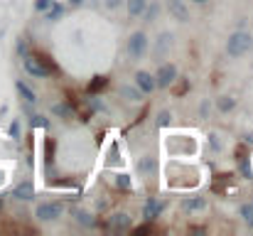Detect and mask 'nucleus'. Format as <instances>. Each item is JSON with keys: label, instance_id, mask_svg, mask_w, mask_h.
<instances>
[{"label": "nucleus", "instance_id": "f257e3e1", "mask_svg": "<svg viewBox=\"0 0 253 236\" xmlns=\"http://www.w3.org/2000/svg\"><path fill=\"white\" fill-rule=\"evenodd\" d=\"M251 47H253L251 32H244V30H236V32L229 37V42H226V52H229V57H244Z\"/></svg>", "mask_w": 253, "mask_h": 236}, {"label": "nucleus", "instance_id": "f03ea898", "mask_svg": "<svg viewBox=\"0 0 253 236\" xmlns=\"http://www.w3.org/2000/svg\"><path fill=\"white\" fill-rule=\"evenodd\" d=\"M35 217L40 222H57L62 217V204L59 202H42L35 212Z\"/></svg>", "mask_w": 253, "mask_h": 236}, {"label": "nucleus", "instance_id": "7ed1b4c3", "mask_svg": "<svg viewBox=\"0 0 253 236\" xmlns=\"http://www.w3.org/2000/svg\"><path fill=\"white\" fill-rule=\"evenodd\" d=\"M148 49V35L145 32H133L130 40H128V54L133 59H140Z\"/></svg>", "mask_w": 253, "mask_h": 236}, {"label": "nucleus", "instance_id": "20e7f679", "mask_svg": "<svg viewBox=\"0 0 253 236\" xmlns=\"http://www.w3.org/2000/svg\"><path fill=\"white\" fill-rule=\"evenodd\" d=\"M25 72H27V74H32L35 79H47L49 74H52V69H49V67H44V64H42V59H40V57H32V54H30V57H25Z\"/></svg>", "mask_w": 253, "mask_h": 236}, {"label": "nucleus", "instance_id": "39448f33", "mask_svg": "<svg viewBox=\"0 0 253 236\" xmlns=\"http://www.w3.org/2000/svg\"><path fill=\"white\" fill-rule=\"evenodd\" d=\"M174 81H177V67L174 64H163L158 69V74H155V86L158 89H168Z\"/></svg>", "mask_w": 253, "mask_h": 236}, {"label": "nucleus", "instance_id": "423d86ee", "mask_svg": "<svg viewBox=\"0 0 253 236\" xmlns=\"http://www.w3.org/2000/svg\"><path fill=\"white\" fill-rule=\"evenodd\" d=\"M108 229L111 232H128V229H133V219L126 212H116L108 219Z\"/></svg>", "mask_w": 253, "mask_h": 236}, {"label": "nucleus", "instance_id": "0eeeda50", "mask_svg": "<svg viewBox=\"0 0 253 236\" xmlns=\"http://www.w3.org/2000/svg\"><path fill=\"white\" fill-rule=\"evenodd\" d=\"M165 5H168L169 15L174 20H179V22H187L189 20V10H187V5L182 0H165Z\"/></svg>", "mask_w": 253, "mask_h": 236}, {"label": "nucleus", "instance_id": "6e6552de", "mask_svg": "<svg viewBox=\"0 0 253 236\" xmlns=\"http://www.w3.org/2000/svg\"><path fill=\"white\" fill-rule=\"evenodd\" d=\"M160 214H163V202L155 199V197H150V199L143 204V219H145V222H153V219H158Z\"/></svg>", "mask_w": 253, "mask_h": 236}, {"label": "nucleus", "instance_id": "1a4fd4ad", "mask_svg": "<svg viewBox=\"0 0 253 236\" xmlns=\"http://www.w3.org/2000/svg\"><path fill=\"white\" fill-rule=\"evenodd\" d=\"M135 86L143 91V94H153L158 86H155V77L150 72H138L135 74Z\"/></svg>", "mask_w": 253, "mask_h": 236}, {"label": "nucleus", "instance_id": "9d476101", "mask_svg": "<svg viewBox=\"0 0 253 236\" xmlns=\"http://www.w3.org/2000/svg\"><path fill=\"white\" fill-rule=\"evenodd\" d=\"M12 197H17L20 202H30L32 197H35V185L30 182V180H25V182H20L15 189H12Z\"/></svg>", "mask_w": 253, "mask_h": 236}, {"label": "nucleus", "instance_id": "9b49d317", "mask_svg": "<svg viewBox=\"0 0 253 236\" xmlns=\"http://www.w3.org/2000/svg\"><path fill=\"white\" fill-rule=\"evenodd\" d=\"M118 94H121V96H123L126 101H133V103L143 98V91H140L138 86H128V84H123V86L118 89Z\"/></svg>", "mask_w": 253, "mask_h": 236}, {"label": "nucleus", "instance_id": "f8f14e48", "mask_svg": "<svg viewBox=\"0 0 253 236\" xmlns=\"http://www.w3.org/2000/svg\"><path fill=\"white\" fill-rule=\"evenodd\" d=\"M15 86H17V94L22 96V101H27V103H35V101H37L35 91H32V89H30V86H27L25 81H17Z\"/></svg>", "mask_w": 253, "mask_h": 236}, {"label": "nucleus", "instance_id": "ddd939ff", "mask_svg": "<svg viewBox=\"0 0 253 236\" xmlns=\"http://www.w3.org/2000/svg\"><path fill=\"white\" fill-rule=\"evenodd\" d=\"M126 5H128V12H130L133 17H138V15H143V10L148 7V0H126Z\"/></svg>", "mask_w": 253, "mask_h": 236}, {"label": "nucleus", "instance_id": "4468645a", "mask_svg": "<svg viewBox=\"0 0 253 236\" xmlns=\"http://www.w3.org/2000/svg\"><path fill=\"white\" fill-rule=\"evenodd\" d=\"M44 15H47V20H59L62 15H64V5H59V2H49V7L44 10Z\"/></svg>", "mask_w": 253, "mask_h": 236}, {"label": "nucleus", "instance_id": "2eb2a0df", "mask_svg": "<svg viewBox=\"0 0 253 236\" xmlns=\"http://www.w3.org/2000/svg\"><path fill=\"white\" fill-rule=\"evenodd\" d=\"M116 185H118V189H123V192L133 189V180H130V175H118V177H116Z\"/></svg>", "mask_w": 253, "mask_h": 236}, {"label": "nucleus", "instance_id": "dca6fc26", "mask_svg": "<svg viewBox=\"0 0 253 236\" xmlns=\"http://www.w3.org/2000/svg\"><path fill=\"white\" fill-rule=\"evenodd\" d=\"M234 106H236V101H234L231 96H221V98H219V111L226 113V111H231Z\"/></svg>", "mask_w": 253, "mask_h": 236}, {"label": "nucleus", "instance_id": "f3484780", "mask_svg": "<svg viewBox=\"0 0 253 236\" xmlns=\"http://www.w3.org/2000/svg\"><path fill=\"white\" fill-rule=\"evenodd\" d=\"M241 217H244V222L253 229V204H244V207H241Z\"/></svg>", "mask_w": 253, "mask_h": 236}, {"label": "nucleus", "instance_id": "a211bd4d", "mask_svg": "<svg viewBox=\"0 0 253 236\" xmlns=\"http://www.w3.org/2000/svg\"><path fill=\"white\" fill-rule=\"evenodd\" d=\"M182 207H184L187 212H192V209H202V207H204V199H184Z\"/></svg>", "mask_w": 253, "mask_h": 236}, {"label": "nucleus", "instance_id": "6ab92c4d", "mask_svg": "<svg viewBox=\"0 0 253 236\" xmlns=\"http://www.w3.org/2000/svg\"><path fill=\"white\" fill-rule=\"evenodd\" d=\"M30 126H35V128H47V126H49V121H47L44 116H40V113H37V116H32V118H30Z\"/></svg>", "mask_w": 253, "mask_h": 236}, {"label": "nucleus", "instance_id": "aec40b11", "mask_svg": "<svg viewBox=\"0 0 253 236\" xmlns=\"http://www.w3.org/2000/svg\"><path fill=\"white\" fill-rule=\"evenodd\" d=\"M52 111H54L57 116H64V118H67V116H72V108H69V106H64V103H57Z\"/></svg>", "mask_w": 253, "mask_h": 236}, {"label": "nucleus", "instance_id": "412c9836", "mask_svg": "<svg viewBox=\"0 0 253 236\" xmlns=\"http://www.w3.org/2000/svg\"><path fill=\"white\" fill-rule=\"evenodd\" d=\"M169 118H172V116H169V111H160V113H158V126H160V128L169 126Z\"/></svg>", "mask_w": 253, "mask_h": 236}, {"label": "nucleus", "instance_id": "4be33fe9", "mask_svg": "<svg viewBox=\"0 0 253 236\" xmlns=\"http://www.w3.org/2000/svg\"><path fill=\"white\" fill-rule=\"evenodd\" d=\"M155 167V160H150V157H143L140 160V172H148V170H153Z\"/></svg>", "mask_w": 253, "mask_h": 236}, {"label": "nucleus", "instance_id": "5701e85b", "mask_svg": "<svg viewBox=\"0 0 253 236\" xmlns=\"http://www.w3.org/2000/svg\"><path fill=\"white\" fill-rule=\"evenodd\" d=\"M77 219H79L84 227H93V217H88L86 212H79V214H77Z\"/></svg>", "mask_w": 253, "mask_h": 236}, {"label": "nucleus", "instance_id": "b1692460", "mask_svg": "<svg viewBox=\"0 0 253 236\" xmlns=\"http://www.w3.org/2000/svg\"><path fill=\"white\" fill-rule=\"evenodd\" d=\"M10 136H12L15 141H20V123H17V121H12V126H10Z\"/></svg>", "mask_w": 253, "mask_h": 236}, {"label": "nucleus", "instance_id": "393cba45", "mask_svg": "<svg viewBox=\"0 0 253 236\" xmlns=\"http://www.w3.org/2000/svg\"><path fill=\"white\" fill-rule=\"evenodd\" d=\"M169 40H172L169 35H163V37H160V45H158V52H160V54L165 52V47H168V42H169Z\"/></svg>", "mask_w": 253, "mask_h": 236}, {"label": "nucleus", "instance_id": "a878e982", "mask_svg": "<svg viewBox=\"0 0 253 236\" xmlns=\"http://www.w3.org/2000/svg\"><path fill=\"white\" fill-rule=\"evenodd\" d=\"M49 2H52V0H37V2H35V7H37L40 12H44V10L49 7Z\"/></svg>", "mask_w": 253, "mask_h": 236}, {"label": "nucleus", "instance_id": "bb28decb", "mask_svg": "<svg viewBox=\"0 0 253 236\" xmlns=\"http://www.w3.org/2000/svg\"><path fill=\"white\" fill-rule=\"evenodd\" d=\"M241 172H244L246 177H251V165H249V162H246L244 157H241Z\"/></svg>", "mask_w": 253, "mask_h": 236}, {"label": "nucleus", "instance_id": "cd10ccee", "mask_svg": "<svg viewBox=\"0 0 253 236\" xmlns=\"http://www.w3.org/2000/svg\"><path fill=\"white\" fill-rule=\"evenodd\" d=\"M143 12H145V15H148V20H153V17H155V15H158V7H150V10H148V7H145V10H143Z\"/></svg>", "mask_w": 253, "mask_h": 236}, {"label": "nucleus", "instance_id": "c85d7f7f", "mask_svg": "<svg viewBox=\"0 0 253 236\" xmlns=\"http://www.w3.org/2000/svg\"><path fill=\"white\" fill-rule=\"evenodd\" d=\"M101 86H103V77H98L96 79V84H93V86H88V89H91V91H96V89H101Z\"/></svg>", "mask_w": 253, "mask_h": 236}, {"label": "nucleus", "instance_id": "c756f323", "mask_svg": "<svg viewBox=\"0 0 253 236\" xmlns=\"http://www.w3.org/2000/svg\"><path fill=\"white\" fill-rule=\"evenodd\" d=\"M69 5H74V7H79V5H84V0H69Z\"/></svg>", "mask_w": 253, "mask_h": 236}, {"label": "nucleus", "instance_id": "7c9ffc66", "mask_svg": "<svg viewBox=\"0 0 253 236\" xmlns=\"http://www.w3.org/2000/svg\"><path fill=\"white\" fill-rule=\"evenodd\" d=\"M192 2H197V5H204V2H207V0H192Z\"/></svg>", "mask_w": 253, "mask_h": 236}, {"label": "nucleus", "instance_id": "2f4dec72", "mask_svg": "<svg viewBox=\"0 0 253 236\" xmlns=\"http://www.w3.org/2000/svg\"><path fill=\"white\" fill-rule=\"evenodd\" d=\"M0 209H2V199H0Z\"/></svg>", "mask_w": 253, "mask_h": 236}]
</instances>
